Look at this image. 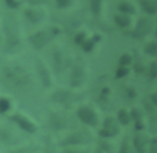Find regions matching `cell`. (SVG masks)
I'll use <instances>...</instances> for the list:
<instances>
[{"instance_id":"26","label":"cell","mask_w":157,"mask_h":153,"mask_svg":"<svg viewBox=\"0 0 157 153\" xmlns=\"http://www.w3.org/2000/svg\"><path fill=\"white\" fill-rule=\"evenodd\" d=\"M145 51H146V54L157 58V42H156V40L148 42V43L146 44V47H145Z\"/></svg>"},{"instance_id":"5","label":"cell","mask_w":157,"mask_h":153,"mask_svg":"<svg viewBox=\"0 0 157 153\" xmlns=\"http://www.w3.org/2000/svg\"><path fill=\"white\" fill-rule=\"evenodd\" d=\"M76 115L82 124H85L90 127H97L99 125V116H98L97 111L90 105H81L77 109Z\"/></svg>"},{"instance_id":"6","label":"cell","mask_w":157,"mask_h":153,"mask_svg":"<svg viewBox=\"0 0 157 153\" xmlns=\"http://www.w3.org/2000/svg\"><path fill=\"white\" fill-rule=\"evenodd\" d=\"M120 132V125L117 121V119L114 116H108L104 119L101 129L98 130V135L102 138H113L115 136H118Z\"/></svg>"},{"instance_id":"20","label":"cell","mask_w":157,"mask_h":153,"mask_svg":"<svg viewBox=\"0 0 157 153\" xmlns=\"http://www.w3.org/2000/svg\"><path fill=\"white\" fill-rule=\"evenodd\" d=\"M140 2L146 13L155 15L157 12V0H141Z\"/></svg>"},{"instance_id":"2","label":"cell","mask_w":157,"mask_h":153,"mask_svg":"<svg viewBox=\"0 0 157 153\" xmlns=\"http://www.w3.org/2000/svg\"><path fill=\"white\" fill-rule=\"evenodd\" d=\"M1 23V47L0 50L7 56L17 54L23 45V34L20 18L12 12L6 11L0 13Z\"/></svg>"},{"instance_id":"16","label":"cell","mask_w":157,"mask_h":153,"mask_svg":"<svg viewBox=\"0 0 157 153\" xmlns=\"http://www.w3.org/2000/svg\"><path fill=\"white\" fill-rule=\"evenodd\" d=\"M0 143H5V144L15 143V135L9 127L0 126Z\"/></svg>"},{"instance_id":"3","label":"cell","mask_w":157,"mask_h":153,"mask_svg":"<svg viewBox=\"0 0 157 153\" xmlns=\"http://www.w3.org/2000/svg\"><path fill=\"white\" fill-rule=\"evenodd\" d=\"M60 33V28L56 26H49L45 28H40L38 31L32 32L27 35L26 40L27 43L36 50L43 49L45 45H48L58 34Z\"/></svg>"},{"instance_id":"22","label":"cell","mask_w":157,"mask_h":153,"mask_svg":"<svg viewBox=\"0 0 157 153\" xmlns=\"http://www.w3.org/2000/svg\"><path fill=\"white\" fill-rule=\"evenodd\" d=\"M118 10L120 11V13L132 15L135 12V6L131 2H120V5L118 6Z\"/></svg>"},{"instance_id":"40","label":"cell","mask_w":157,"mask_h":153,"mask_svg":"<svg viewBox=\"0 0 157 153\" xmlns=\"http://www.w3.org/2000/svg\"><path fill=\"white\" fill-rule=\"evenodd\" d=\"M1 40L2 38H1V23H0V47H1Z\"/></svg>"},{"instance_id":"30","label":"cell","mask_w":157,"mask_h":153,"mask_svg":"<svg viewBox=\"0 0 157 153\" xmlns=\"http://www.w3.org/2000/svg\"><path fill=\"white\" fill-rule=\"evenodd\" d=\"M147 153H157V136L150 138V144H148Z\"/></svg>"},{"instance_id":"32","label":"cell","mask_w":157,"mask_h":153,"mask_svg":"<svg viewBox=\"0 0 157 153\" xmlns=\"http://www.w3.org/2000/svg\"><path fill=\"white\" fill-rule=\"evenodd\" d=\"M48 0H22V2H26L27 6H42Z\"/></svg>"},{"instance_id":"37","label":"cell","mask_w":157,"mask_h":153,"mask_svg":"<svg viewBox=\"0 0 157 153\" xmlns=\"http://www.w3.org/2000/svg\"><path fill=\"white\" fill-rule=\"evenodd\" d=\"M151 102H152V104L153 105H156L157 106V92H153L152 94H151Z\"/></svg>"},{"instance_id":"35","label":"cell","mask_w":157,"mask_h":153,"mask_svg":"<svg viewBox=\"0 0 157 153\" xmlns=\"http://www.w3.org/2000/svg\"><path fill=\"white\" fill-rule=\"evenodd\" d=\"M72 0H55V4L59 9H65L71 4Z\"/></svg>"},{"instance_id":"21","label":"cell","mask_w":157,"mask_h":153,"mask_svg":"<svg viewBox=\"0 0 157 153\" xmlns=\"http://www.w3.org/2000/svg\"><path fill=\"white\" fill-rule=\"evenodd\" d=\"M114 22L119 26V27H121V28H125V27H128L129 24H130V17L128 16V15H124V13H118V15H115L114 16Z\"/></svg>"},{"instance_id":"17","label":"cell","mask_w":157,"mask_h":153,"mask_svg":"<svg viewBox=\"0 0 157 153\" xmlns=\"http://www.w3.org/2000/svg\"><path fill=\"white\" fill-rule=\"evenodd\" d=\"M53 66L55 69V71L59 73L61 72L64 69H65V59H64V55L61 54V51L59 50H55L54 54H53Z\"/></svg>"},{"instance_id":"23","label":"cell","mask_w":157,"mask_h":153,"mask_svg":"<svg viewBox=\"0 0 157 153\" xmlns=\"http://www.w3.org/2000/svg\"><path fill=\"white\" fill-rule=\"evenodd\" d=\"M11 99L7 97H0V114H6L11 109Z\"/></svg>"},{"instance_id":"9","label":"cell","mask_w":157,"mask_h":153,"mask_svg":"<svg viewBox=\"0 0 157 153\" xmlns=\"http://www.w3.org/2000/svg\"><path fill=\"white\" fill-rule=\"evenodd\" d=\"M10 120L13 121L22 131L27 132V133H34L37 132V125L31 120L28 119L26 115L23 114H20V113H13L10 115Z\"/></svg>"},{"instance_id":"25","label":"cell","mask_w":157,"mask_h":153,"mask_svg":"<svg viewBox=\"0 0 157 153\" xmlns=\"http://www.w3.org/2000/svg\"><path fill=\"white\" fill-rule=\"evenodd\" d=\"M99 39H101V37H99V35H94L93 38H91V39L86 40V42L82 44L83 50H85V51H91V50L93 49V47L96 45V43H97Z\"/></svg>"},{"instance_id":"18","label":"cell","mask_w":157,"mask_h":153,"mask_svg":"<svg viewBox=\"0 0 157 153\" xmlns=\"http://www.w3.org/2000/svg\"><path fill=\"white\" fill-rule=\"evenodd\" d=\"M117 121L119 122V125H121V126H126V125H129L130 122H131V115H130V111L129 110H126V109H124V108H121V109H119L118 110V113H117Z\"/></svg>"},{"instance_id":"34","label":"cell","mask_w":157,"mask_h":153,"mask_svg":"<svg viewBox=\"0 0 157 153\" xmlns=\"http://www.w3.org/2000/svg\"><path fill=\"white\" fill-rule=\"evenodd\" d=\"M75 42H76V44L82 45V44L86 42V34H85L83 32L77 33V34H76V37H75Z\"/></svg>"},{"instance_id":"11","label":"cell","mask_w":157,"mask_h":153,"mask_svg":"<svg viewBox=\"0 0 157 153\" xmlns=\"http://www.w3.org/2000/svg\"><path fill=\"white\" fill-rule=\"evenodd\" d=\"M36 72H37V76L39 78L40 83L45 88H49L52 86V76H50L49 69L47 67V65L42 60L36 61Z\"/></svg>"},{"instance_id":"1","label":"cell","mask_w":157,"mask_h":153,"mask_svg":"<svg viewBox=\"0 0 157 153\" xmlns=\"http://www.w3.org/2000/svg\"><path fill=\"white\" fill-rule=\"evenodd\" d=\"M0 84L18 98L27 97L33 89L31 72L17 60H4L0 64Z\"/></svg>"},{"instance_id":"31","label":"cell","mask_w":157,"mask_h":153,"mask_svg":"<svg viewBox=\"0 0 157 153\" xmlns=\"http://www.w3.org/2000/svg\"><path fill=\"white\" fill-rule=\"evenodd\" d=\"M101 1L102 0H91V7L94 15H98L101 11Z\"/></svg>"},{"instance_id":"8","label":"cell","mask_w":157,"mask_h":153,"mask_svg":"<svg viewBox=\"0 0 157 153\" xmlns=\"http://www.w3.org/2000/svg\"><path fill=\"white\" fill-rule=\"evenodd\" d=\"M76 98H77V95L67 89H56L50 95V99L53 103L63 105V106H70L71 104H74L76 102Z\"/></svg>"},{"instance_id":"39","label":"cell","mask_w":157,"mask_h":153,"mask_svg":"<svg viewBox=\"0 0 157 153\" xmlns=\"http://www.w3.org/2000/svg\"><path fill=\"white\" fill-rule=\"evenodd\" d=\"M97 153H108V151H107L104 147H99V148L97 149Z\"/></svg>"},{"instance_id":"38","label":"cell","mask_w":157,"mask_h":153,"mask_svg":"<svg viewBox=\"0 0 157 153\" xmlns=\"http://www.w3.org/2000/svg\"><path fill=\"white\" fill-rule=\"evenodd\" d=\"M43 153H56V151H55V148L53 146H48V147H45Z\"/></svg>"},{"instance_id":"12","label":"cell","mask_w":157,"mask_h":153,"mask_svg":"<svg viewBox=\"0 0 157 153\" xmlns=\"http://www.w3.org/2000/svg\"><path fill=\"white\" fill-rule=\"evenodd\" d=\"M86 81V72L83 67L76 66L70 73V86L71 87H81Z\"/></svg>"},{"instance_id":"33","label":"cell","mask_w":157,"mask_h":153,"mask_svg":"<svg viewBox=\"0 0 157 153\" xmlns=\"http://www.w3.org/2000/svg\"><path fill=\"white\" fill-rule=\"evenodd\" d=\"M64 153H90L87 149H82V148H76V147H69L65 148Z\"/></svg>"},{"instance_id":"13","label":"cell","mask_w":157,"mask_h":153,"mask_svg":"<svg viewBox=\"0 0 157 153\" xmlns=\"http://www.w3.org/2000/svg\"><path fill=\"white\" fill-rule=\"evenodd\" d=\"M152 29V21L148 20L147 17H141L135 27V31H134V35L135 37H145L146 34L150 33V31Z\"/></svg>"},{"instance_id":"36","label":"cell","mask_w":157,"mask_h":153,"mask_svg":"<svg viewBox=\"0 0 157 153\" xmlns=\"http://www.w3.org/2000/svg\"><path fill=\"white\" fill-rule=\"evenodd\" d=\"M11 153H33V151L28 147H25V148H17V149H13Z\"/></svg>"},{"instance_id":"27","label":"cell","mask_w":157,"mask_h":153,"mask_svg":"<svg viewBox=\"0 0 157 153\" xmlns=\"http://www.w3.org/2000/svg\"><path fill=\"white\" fill-rule=\"evenodd\" d=\"M131 62H132V58H131V55L128 54V53H124V54L119 58V65H120V66H126V67H128V65H130Z\"/></svg>"},{"instance_id":"41","label":"cell","mask_w":157,"mask_h":153,"mask_svg":"<svg viewBox=\"0 0 157 153\" xmlns=\"http://www.w3.org/2000/svg\"><path fill=\"white\" fill-rule=\"evenodd\" d=\"M156 37H157V27H156Z\"/></svg>"},{"instance_id":"15","label":"cell","mask_w":157,"mask_h":153,"mask_svg":"<svg viewBox=\"0 0 157 153\" xmlns=\"http://www.w3.org/2000/svg\"><path fill=\"white\" fill-rule=\"evenodd\" d=\"M49 125L53 130H64L66 127V120L59 114H50Z\"/></svg>"},{"instance_id":"29","label":"cell","mask_w":157,"mask_h":153,"mask_svg":"<svg viewBox=\"0 0 157 153\" xmlns=\"http://www.w3.org/2000/svg\"><path fill=\"white\" fill-rule=\"evenodd\" d=\"M128 75H129V69L126 66H119L115 71V77L117 78H123Z\"/></svg>"},{"instance_id":"14","label":"cell","mask_w":157,"mask_h":153,"mask_svg":"<svg viewBox=\"0 0 157 153\" xmlns=\"http://www.w3.org/2000/svg\"><path fill=\"white\" fill-rule=\"evenodd\" d=\"M131 115V121L135 122V131H144L146 127L145 124V118H144V111L140 108H132L130 111Z\"/></svg>"},{"instance_id":"10","label":"cell","mask_w":157,"mask_h":153,"mask_svg":"<svg viewBox=\"0 0 157 153\" xmlns=\"http://www.w3.org/2000/svg\"><path fill=\"white\" fill-rule=\"evenodd\" d=\"M150 136L144 131H136L131 138L132 146L136 153H147L148 144H150Z\"/></svg>"},{"instance_id":"7","label":"cell","mask_w":157,"mask_h":153,"mask_svg":"<svg viewBox=\"0 0 157 153\" xmlns=\"http://www.w3.org/2000/svg\"><path fill=\"white\" fill-rule=\"evenodd\" d=\"M22 17L27 23L37 26L45 20V11L40 6H26L22 10Z\"/></svg>"},{"instance_id":"28","label":"cell","mask_w":157,"mask_h":153,"mask_svg":"<svg viewBox=\"0 0 157 153\" xmlns=\"http://www.w3.org/2000/svg\"><path fill=\"white\" fill-rule=\"evenodd\" d=\"M148 76L152 80L157 78V61H151L148 65Z\"/></svg>"},{"instance_id":"24","label":"cell","mask_w":157,"mask_h":153,"mask_svg":"<svg viewBox=\"0 0 157 153\" xmlns=\"http://www.w3.org/2000/svg\"><path fill=\"white\" fill-rule=\"evenodd\" d=\"M22 5V0H4V6L7 9V11H13L20 9Z\"/></svg>"},{"instance_id":"19","label":"cell","mask_w":157,"mask_h":153,"mask_svg":"<svg viewBox=\"0 0 157 153\" xmlns=\"http://www.w3.org/2000/svg\"><path fill=\"white\" fill-rule=\"evenodd\" d=\"M118 153H136V151H135V148H134V146H132L131 138H129L128 136H125V137L123 138V141L120 142Z\"/></svg>"},{"instance_id":"4","label":"cell","mask_w":157,"mask_h":153,"mask_svg":"<svg viewBox=\"0 0 157 153\" xmlns=\"http://www.w3.org/2000/svg\"><path fill=\"white\" fill-rule=\"evenodd\" d=\"M93 142V135L87 130H77L71 133H69L66 137H64L59 144L61 147L69 148V147H81L87 146Z\"/></svg>"}]
</instances>
